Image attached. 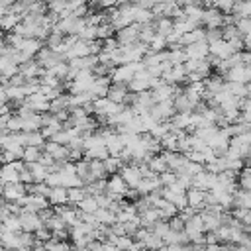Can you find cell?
<instances>
[{
	"mask_svg": "<svg viewBox=\"0 0 251 251\" xmlns=\"http://www.w3.org/2000/svg\"><path fill=\"white\" fill-rule=\"evenodd\" d=\"M120 175H122V178L126 180V184L131 186V188H135L137 182L141 180V171H139V165H137V163L127 165V167L124 165V167L120 169Z\"/></svg>",
	"mask_w": 251,
	"mask_h": 251,
	"instance_id": "277c9868",
	"label": "cell"
},
{
	"mask_svg": "<svg viewBox=\"0 0 251 251\" xmlns=\"http://www.w3.org/2000/svg\"><path fill=\"white\" fill-rule=\"evenodd\" d=\"M243 49L251 51V35H243Z\"/></svg>",
	"mask_w": 251,
	"mask_h": 251,
	"instance_id": "ffe728a7",
	"label": "cell"
},
{
	"mask_svg": "<svg viewBox=\"0 0 251 251\" xmlns=\"http://www.w3.org/2000/svg\"><path fill=\"white\" fill-rule=\"evenodd\" d=\"M24 192H25V188H24L18 180H16V184H14V182H10V184H8V188L4 190V194H6L8 198H16V200H22Z\"/></svg>",
	"mask_w": 251,
	"mask_h": 251,
	"instance_id": "7c38bea8",
	"label": "cell"
},
{
	"mask_svg": "<svg viewBox=\"0 0 251 251\" xmlns=\"http://www.w3.org/2000/svg\"><path fill=\"white\" fill-rule=\"evenodd\" d=\"M84 196H86V190L80 188V186H69L67 188V198H69L71 204H78Z\"/></svg>",
	"mask_w": 251,
	"mask_h": 251,
	"instance_id": "8fae6325",
	"label": "cell"
},
{
	"mask_svg": "<svg viewBox=\"0 0 251 251\" xmlns=\"http://www.w3.org/2000/svg\"><path fill=\"white\" fill-rule=\"evenodd\" d=\"M20 224H22V227L27 229V231H31V229H39V227H41V222H39V218H37L35 214H25V216H22Z\"/></svg>",
	"mask_w": 251,
	"mask_h": 251,
	"instance_id": "30bf717a",
	"label": "cell"
},
{
	"mask_svg": "<svg viewBox=\"0 0 251 251\" xmlns=\"http://www.w3.org/2000/svg\"><path fill=\"white\" fill-rule=\"evenodd\" d=\"M2 12H4V8H2V6H0V18H2Z\"/></svg>",
	"mask_w": 251,
	"mask_h": 251,
	"instance_id": "44dd1931",
	"label": "cell"
},
{
	"mask_svg": "<svg viewBox=\"0 0 251 251\" xmlns=\"http://www.w3.org/2000/svg\"><path fill=\"white\" fill-rule=\"evenodd\" d=\"M218 39H222V27H206V41L212 43Z\"/></svg>",
	"mask_w": 251,
	"mask_h": 251,
	"instance_id": "2e32d148",
	"label": "cell"
},
{
	"mask_svg": "<svg viewBox=\"0 0 251 251\" xmlns=\"http://www.w3.org/2000/svg\"><path fill=\"white\" fill-rule=\"evenodd\" d=\"M24 159L27 161V163H33V161H37L39 159V149L35 147V145H27L25 149H24Z\"/></svg>",
	"mask_w": 251,
	"mask_h": 251,
	"instance_id": "9a60e30c",
	"label": "cell"
},
{
	"mask_svg": "<svg viewBox=\"0 0 251 251\" xmlns=\"http://www.w3.org/2000/svg\"><path fill=\"white\" fill-rule=\"evenodd\" d=\"M224 80H233V82H251V71L245 65H235L229 67L224 75Z\"/></svg>",
	"mask_w": 251,
	"mask_h": 251,
	"instance_id": "7a4b0ae2",
	"label": "cell"
},
{
	"mask_svg": "<svg viewBox=\"0 0 251 251\" xmlns=\"http://www.w3.org/2000/svg\"><path fill=\"white\" fill-rule=\"evenodd\" d=\"M208 51L212 57H218V59H227L233 51L229 49V43L226 39H218V41H212L208 43Z\"/></svg>",
	"mask_w": 251,
	"mask_h": 251,
	"instance_id": "5b68a950",
	"label": "cell"
},
{
	"mask_svg": "<svg viewBox=\"0 0 251 251\" xmlns=\"http://www.w3.org/2000/svg\"><path fill=\"white\" fill-rule=\"evenodd\" d=\"M227 43H229V49L235 53V51H243V35H237V37H233V39H227Z\"/></svg>",
	"mask_w": 251,
	"mask_h": 251,
	"instance_id": "e0dca14e",
	"label": "cell"
},
{
	"mask_svg": "<svg viewBox=\"0 0 251 251\" xmlns=\"http://www.w3.org/2000/svg\"><path fill=\"white\" fill-rule=\"evenodd\" d=\"M4 224H6V227H10V229H18V227H22L20 220H16V218H8Z\"/></svg>",
	"mask_w": 251,
	"mask_h": 251,
	"instance_id": "ac0fdd59",
	"label": "cell"
},
{
	"mask_svg": "<svg viewBox=\"0 0 251 251\" xmlns=\"http://www.w3.org/2000/svg\"><path fill=\"white\" fill-rule=\"evenodd\" d=\"M47 200H49L51 204H55V206L67 204V202H69V198H67V186H51Z\"/></svg>",
	"mask_w": 251,
	"mask_h": 251,
	"instance_id": "8992f818",
	"label": "cell"
},
{
	"mask_svg": "<svg viewBox=\"0 0 251 251\" xmlns=\"http://www.w3.org/2000/svg\"><path fill=\"white\" fill-rule=\"evenodd\" d=\"M76 206H78L80 212H96V210H98V200H96V196L86 194Z\"/></svg>",
	"mask_w": 251,
	"mask_h": 251,
	"instance_id": "9c48e42d",
	"label": "cell"
},
{
	"mask_svg": "<svg viewBox=\"0 0 251 251\" xmlns=\"http://www.w3.org/2000/svg\"><path fill=\"white\" fill-rule=\"evenodd\" d=\"M39 47H41V43H39L37 39H22V41L18 43V47H16V49H20L25 57H29V55L37 53V51H39Z\"/></svg>",
	"mask_w": 251,
	"mask_h": 251,
	"instance_id": "52a82bcc",
	"label": "cell"
},
{
	"mask_svg": "<svg viewBox=\"0 0 251 251\" xmlns=\"http://www.w3.org/2000/svg\"><path fill=\"white\" fill-rule=\"evenodd\" d=\"M184 53H186V59H206L210 55L208 51V41L202 39V41H194V43H188L184 47Z\"/></svg>",
	"mask_w": 251,
	"mask_h": 251,
	"instance_id": "3957f363",
	"label": "cell"
},
{
	"mask_svg": "<svg viewBox=\"0 0 251 251\" xmlns=\"http://www.w3.org/2000/svg\"><path fill=\"white\" fill-rule=\"evenodd\" d=\"M245 67H247V69H249V71H251V63H247V65H245Z\"/></svg>",
	"mask_w": 251,
	"mask_h": 251,
	"instance_id": "7402d4cb",
	"label": "cell"
},
{
	"mask_svg": "<svg viewBox=\"0 0 251 251\" xmlns=\"http://www.w3.org/2000/svg\"><path fill=\"white\" fill-rule=\"evenodd\" d=\"M235 27L239 29L241 35H251V18H237Z\"/></svg>",
	"mask_w": 251,
	"mask_h": 251,
	"instance_id": "5bb4252c",
	"label": "cell"
},
{
	"mask_svg": "<svg viewBox=\"0 0 251 251\" xmlns=\"http://www.w3.org/2000/svg\"><path fill=\"white\" fill-rule=\"evenodd\" d=\"M37 71H39V69H37V65H27V67L24 69V73H25L27 76H33V75H35Z\"/></svg>",
	"mask_w": 251,
	"mask_h": 251,
	"instance_id": "d6986e66",
	"label": "cell"
},
{
	"mask_svg": "<svg viewBox=\"0 0 251 251\" xmlns=\"http://www.w3.org/2000/svg\"><path fill=\"white\" fill-rule=\"evenodd\" d=\"M222 12L216 6H206L202 10V18H200V25L204 27H222Z\"/></svg>",
	"mask_w": 251,
	"mask_h": 251,
	"instance_id": "6da1fadb",
	"label": "cell"
},
{
	"mask_svg": "<svg viewBox=\"0 0 251 251\" xmlns=\"http://www.w3.org/2000/svg\"><path fill=\"white\" fill-rule=\"evenodd\" d=\"M147 45L151 47V51H163V49L167 47V37H165L163 33H159V31H157V33L153 35V39H151Z\"/></svg>",
	"mask_w": 251,
	"mask_h": 251,
	"instance_id": "4fadbf2b",
	"label": "cell"
},
{
	"mask_svg": "<svg viewBox=\"0 0 251 251\" xmlns=\"http://www.w3.org/2000/svg\"><path fill=\"white\" fill-rule=\"evenodd\" d=\"M226 88L229 90V94H233V96H237V98H245V96H247V82L226 80Z\"/></svg>",
	"mask_w": 251,
	"mask_h": 251,
	"instance_id": "ba28073f",
	"label": "cell"
}]
</instances>
